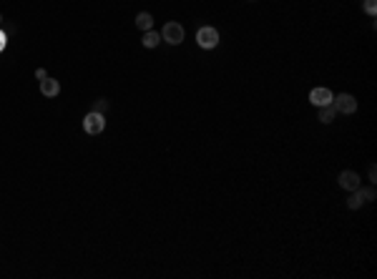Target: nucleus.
Masks as SVG:
<instances>
[{"mask_svg":"<svg viewBox=\"0 0 377 279\" xmlns=\"http://www.w3.org/2000/svg\"><path fill=\"white\" fill-rule=\"evenodd\" d=\"M219 31L216 28H211V25H204V28H199L196 31V43H199V48H204V51H211V48H216L219 46Z\"/></svg>","mask_w":377,"mask_h":279,"instance_id":"nucleus-1","label":"nucleus"},{"mask_svg":"<svg viewBox=\"0 0 377 279\" xmlns=\"http://www.w3.org/2000/svg\"><path fill=\"white\" fill-rule=\"evenodd\" d=\"M103 128H106V119H103V113H96V111L86 113V119H83V131H86V134L98 136Z\"/></svg>","mask_w":377,"mask_h":279,"instance_id":"nucleus-2","label":"nucleus"},{"mask_svg":"<svg viewBox=\"0 0 377 279\" xmlns=\"http://www.w3.org/2000/svg\"><path fill=\"white\" fill-rule=\"evenodd\" d=\"M184 28H181V23H166L164 28H161V38L169 43V46H179V43H184Z\"/></svg>","mask_w":377,"mask_h":279,"instance_id":"nucleus-3","label":"nucleus"},{"mask_svg":"<svg viewBox=\"0 0 377 279\" xmlns=\"http://www.w3.org/2000/svg\"><path fill=\"white\" fill-rule=\"evenodd\" d=\"M332 106L337 113H355L357 111V98L352 93H340L337 98H332Z\"/></svg>","mask_w":377,"mask_h":279,"instance_id":"nucleus-4","label":"nucleus"},{"mask_svg":"<svg viewBox=\"0 0 377 279\" xmlns=\"http://www.w3.org/2000/svg\"><path fill=\"white\" fill-rule=\"evenodd\" d=\"M332 98H335V96H332L329 88H312V93H309V101H312L317 108H320V106H329Z\"/></svg>","mask_w":377,"mask_h":279,"instance_id":"nucleus-5","label":"nucleus"},{"mask_svg":"<svg viewBox=\"0 0 377 279\" xmlns=\"http://www.w3.org/2000/svg\"><path fill=\"white\" fill-rule=\"evenodd\" d=\"M340 186L347 189V192H355V189H360V186H362L360 174H357V171H342V174H340Z\"/></svg>","mask_w":377,"mask_h":279,"instance_id":"nucleus-6","label":"nucleus"},{"mask_svg":"<svg viewBox=\"0 0 377 279\" xmlns=\"http://www.w3.org/2000/svg\"><path fill=\"white\" fill-rule=\"evenodd\" d=\"M40 93L46 96V98H55L58 93H61V81H55V78H43V81H40Z\"/></svg>","mask_w":377,"mask_h":279,"instance_id":"nucleus-7","label":"nucleus"},{"mask_svg":"<svg viewBox=\"0 0 377 279\" xmlns=\"http://www.w3.org/2000/svg\"><path fill=\"white\" fill-rule=\"evenodd\" d=\"M136 28L143 31V33L151 31V28H154V16H151V13H138V16H136Z\"/></svg>","mask_w":377,"mask_h":279,"instance_id":"nucleus-8","label":"nucleus"},{"mask_svg":"<svg viewBox=\"0 0 377 279\" xmlns=\"http://www.w3.org/2000/svg\"><path fill=\"white\" fill-rule=\"evenodd\" d=\"M362 204H367V199H365V194H362V189H355V192L350 194V199H347V207H350V209H360Z\"/></svg>","mask_w":377,"mask_h":279,"instance_id":"nucleus-9","label":"nucleus"},{"mask_svg":"<svg viewBox=\"0 0 377 279\" xmlns=\"http://www.w3.org/2000/svg\"><path fill=\"white\" fill-rule=\"evenodd\" d=\"M143 48H156L158 43H161V33H156V31H146L143 33Z\"/></svg>","mask_w":377,"mask_h":279,"instance_id":"nucleus-10","label":"nucleus"},{"mask_svg":"<svg viewBox=\"0 0 377 279\" xmlns=\"http://www.w3.org/2000/svg\"><path fill=\"white\" fill-rule=\"evenodd\" d=\"M337 119V111H335V106H320V121L322 123H332V121H335Z\"/></svg>","mask_w":377,"mask_h":279,"instance_id":"nucleus-11","label":"nucleus"},{"mask_svg":"<svg viewBox=\"0 0 377 279\" xmlns=\"http://www.w3.org/2000/svg\"><path fill=\"white\" fill-rule=\"evenodd\" d=\"M106 108H108V101H106V98L93 101V111H96V113H106Z\"/></svg>","mask_w":377,"mask_h":279,"instance_id":"nucleus-12","label":"nucleus"},{"mask_svg":"<svg viewBox=\"0 0 377 279\" xmlns=\"http://www.w3.org/2000/svg\"><path fill=\"white\" fill-rule=\"evenodd\" d=\"M362 8H365L367 16H375V13H377V0H365V3H362Z\"/></svg>","mask_w":377,"mask_h":279,"instance_id":"nucleus-13","label":"nucleus"},{"mask_svg":"<svg viewBox=\"0 0 377 279\" xmlns=\"http://www.w3.org/2000/svg\"><path fill=\"white\" fill-rule=\"evenodd\" d=\"M360 189H362V186H360ZM362 194H365V199H367V201H375V189H372V186L362 189Z\"/></svg>","mask_w":377,"mask_h":279,"instance_id":"nucleus-14","label":"nucleus"},{"mask_svg":"<svg viewBox=\"0 0 377 279\" xmlns=\"http://www.w3.org/2000/svg\"><path fill=\"white\" fill-rule=\"evenodd\" d=\"M5 46H8V38H5V33H3V31H0V53L5 51Z\"/></svg>","mask_w":377,"mask_h":279,"instance_id":"nucleus-15","label":"nucleus"},{"mask_svg":"<svg viewBox=\"0 0 377 279\" xmlns=\"http://www.w3.org/2000/svg\"><path fill=\"white\" fill-rule=\"evenodd\" d=\"M367 174H370V181L375 184V181H377V169H375V164L370 166V171H367Z\"/></svg>","mask_w":377,"mask_h":279,"instance_id":"nucleus-16","label":"nucleus"},{"mask_svg":"<svg viewBox=\"0 0 377 279\" xmlns=\"http://www.w3.org/2000/svg\"><path fill=\"white\" fill-rule=\"evenodd\" d=\"M35 78H38V81H43V78H48V73L43 70V68H38V70H35Z\"/></svg>","mask_w":377,"mask_h":279,"instance_id":"nucleus-17","label":"nucleus"},{"mask_svg":"<svg viewBox=\"0 0 377 279\" xmlns=\"http://www.w3.org/2000/svg\"><path fill=\"white\" fill-rule=\"evenodd\" d=\"M0 20H3V16H0Z\"/></svg>","mask_w":377,"mask_h":279,"instance_id":"nucleus-18","label":"nucleus"}]
</instances>
